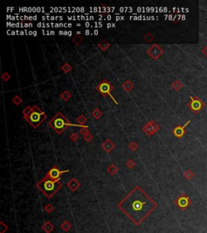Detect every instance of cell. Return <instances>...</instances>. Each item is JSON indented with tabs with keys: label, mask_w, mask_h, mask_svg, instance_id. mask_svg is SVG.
<instances>
[{
	"label": "cell",
	"mask_w": 207,
	"mask_h": 233,
	"mask_svg": "<svg viewBox=\"0 0 207 233\" xmlns=\"http://www.w3.org/2000/svg\"><path fill=\"white\" fill-rule=\"evenodd\" d=\"M79 135H78L77 133H72L71 135H70V140H72L73 142H76L78 139H79Z\"/></svg>",
	"instance_id": "cell-31"
},
{
	"label": "cell",
	"mask_w": 207,
	"mask_h": 233,
	"mask_svg": "<svg viewBox=\"0 0 207 233\" xmlns=\"http://www.w3.org/2000/svg\"><path fill=\"white\" fill-rule=\"evenodd\" d=\"M134 165H135V163H134V161L132 159H130V160H128L127 161V163H126V166H127V168H130V169H132V168H134Z\"/></svg>",
	"instance_id": "cell-30"
},
{
	"label": "cell",
	"mask_w": 207,
	"mask_h": 233,
	"mask_svg": "<svg viewBox=\"0 0 207 233\" xmlns=\"http://www.w3.org/2000/svg\"><path fill=\"white\" fill-rule=\"evenodd\" d=\"M172 87H173V88H175L176 90L178 91V90H180L181 87H182V84H181V83L180 82V81L176 80V81H175V82L173 83Z\"/></svg>",
	"instance_id": "cell-26"
},
{
	"label": "cell",
	"mask_w": 207,
	"mask_h": 233,
	"mask_svg": "<svg viewBox=\"0 0 207 233\" xmlns=\"http://www.w3.org/2000/svg\"><path fill=\"white\" fill-rule=\"evenodd\" d=\"M80 133H81L82 135H87V134H89V130H88V127L86 126V127H83L82 128V130H80Z\"/></svg>",
	"instance_id": "cell-33"
},
{
	"label": "cell",
	"mask_w": 207,
	"mask_h": 233,
	"mask_svg": "<svg viewBox=\"0 0 207 233\" xmlns=\"http://www.w3.org/2000/svg\"><path fill=\"white\" fill-rule=\"evenodd\" d=\"M163 53V50L158 45H156V44L151 45L150 47V49L147 50V53L153 59H154V60L158 59V57L162 55Z\"/></svg>",
	"instance_id": "cell-8"
},
{
	"label": "cell",
	"mask_w": 207,
	"mask_h": 233,
	"mask_svg": "<svg viewBox=\"0 0 207 233\" xmlns=\"http://www.w3.org/2000/svg\"><path fill=\"white\" fill-rule=\"evenodd\" d=\"M89 30H87V31H86V33H85V34L86 35H88V34H89Z\"/></svg>",
	"instance_id": "cell-36"
},
{
	"label": "cell",
	"mask_w": 207,
	"mask_h": 233,
	"mask_svg": "<svg viewBox=\"0 0 207 233\" xmlns=\"http://www.w3.org/2000/svg\"><path fill=\"white\" fill-rule=\"evenodd\" d=\"M23 115L24 119L26 120L29 123V125L34 129H37V127L40 126L47 118L45 112H43L37 105L26 107L25 110L23 111Z\"/></svg>",
	"instance_id": "cell-2"
},
{
	"label": "cell",
	"mask_w": 207,
	"mask_h": 233,
	"mask_svg": "<svg viewBox=\"0 0 207 233\" xmlns=\"http://www.w3.org/2000/svg\"><path fill=\"white\" fill-rule=\"evenodd\" d=\"M60 228H61L64 232H68L70 228H72V224L70 223L68 220H65L61 225H60Z\"/></svg>",
	"instance_id": "cell-16"
},
{
	"label": "cell",
	"mask_w": 207,
	"mask_h": 233,
	"mask_svg": "<svg viewBox=\"0 0 207 233\" xmlns=\"http://www.w3.org/2000/svg\"><path fill=\"white\" fill-rule=\"evenodd\" d=\"M144 39L146 40V41H147V42H150V41H153V39H154V37L152 36V34H150V33H146V35L144 36Z\"/></svg>",
	"instance_id": "cell-29"
},
{
	"label": "cell",
	"mask_w": 207,
	"mask_h": 233,
	"mask_svg": "<svg viewBox=\"0 0 207 233\" xmlns=\"http://www.w3.org/2000/svg\"><path fill=\"white\" fill-rule=\"evenodd\" d=\"M37 186L48 198H51L61 188L62 184L60 182V180H53L44 176L40 181L37 182Z\"/></svg>",
	"instance_id": "cell-3"
},
{
	"label": "cell",
	"mask_w": 207,
	"mask_h": 233,
	"mask_svg": "<svg viewBox=\"0 0 207 233\" xmlns=\"http://www.w3.org/2000/svg\"><path fill=\"white\" fill-rule=\"evenodd\" d=\"M71 96H72V95L70 94V92L69 91L66 90L61 94V98L63 100L67 101V100H69L70 98L71 97Z\"/></svg>",
	"instance_id": "cell-19"
},
{
	"label": "cell",
	"mask_w": 207,
	"mask_h": 233,
	"mask_svg": "<svg viewBox=\"0 0 207 233\" xmlns=\"http://www.w3.org/2000/svg\"><path fill=\"white\" fill-rule=\"evenodd\" d=\"M193 203L190 197L185 193H183L181 195L176 198L174 200V204L178 207L181 211H184L188 207H189Z\"/></svg>",
	"instance_id": "cell-6"
},
{
	"label": "cell",
	"mask_w": 207,
	"mask_h": 233,
	"mask_svg": "<svg viewBox=\"0 0 207 233\" xmlns=\"http://www.w3.org/2000/svg\"><path fill=\"white\" fill-rule=\"evenodd\" d=\"M12 102L16 105H19L21 102H22V100L19 96H15V97L12 99Z\"/></svg>",
	"instance_id": "cell-28"
},
{
	"label": "cell",
	"mask_w": 207,
	"mask_h": 233,
	"mask_svg": "<svg viewBox=\"0 0 207 233\" xmlns=\"http://www.w3.org/2000/svg\"><path fill=\"white\" fill-rule=\"evenodd\" d=\"M102 115V112L99 109H96L95 110L93 111V113H92V116H93L94 118L96 119H99L100 117H101Z\"/></svg>",
	"instance_id": "cell-23"
},
{
	"label": "cell",
	"mask_w": 207,
	"mask_h": 233,
	"mask_svg": "<svg viewBox=\"0 0 207 233\" xmlns=\"http://www.w3.org/2000/svg\"><path fill=\"white\" fill-rule=\"evenodd\" d=\"M1 233H4L8 229V226L7 225H5L4 223H3V222H1Z\"/></svg>",
	"instance_id": "cell-34"
},
{
	"label": "cell",
	"mask_w": 207,
	"mask_h": 233,
	"mask_svg": "<svg viewBox=\"0 0 207 233\" xmlns=\"http://www.w3.org/2000/svg\"><path fill=\"white\" fill-rule=\"evenodd\" d=\"M73 41L75 43V45H79L80 43H81L82 41H83V38H82L81 36H79V35H77L76 37H74L73 39Z\"/></svg>",
	"instance_id": "cell-27"
},
{
	"label": "cell",
	"mask_w": 207,
	"mask_h": 233,
	"mask_svg": "<svg viewBox=\"0 0 207 233\" xmlns=\"http://www.w3.org/2000/svg\"><path fill=\"white\" fill-rule=\"evenodd\" d=\"M87 118H86L85 116H83V115H80V116L76 119V122L79 123V125L82 128H83V127H86V126H84V124L87 122Z\"/></svg>",
	"instance_id": "cell-17"
},
{
	"label": "cell",
	"mask_w": 207,
	"mask_h": 233,
	"mask_svg": "<svg viewBox=\"0 0 207 233\" xmlns=\"http://www.w3.org/2000/svg\"><path fill=\"white\" fill-rule=\"evenodd\" d=\"M191 103H190V108L193 111H199L202 108V103L201 102V100L197 98H194L193 96H191Z\"/></svg>",
	"instance_id": "cell-11"
},
{
	"label": "cell",
	"mask_w": 207,
	"mask_h": 233,
	"mask_svg": "<svg viewBox=\"0 0 207 233\" xmlns=\"http://www.w3.org/2000/svg\"><path fill=\"white\" fill-rule=\"evenodd\" d=\"M48 126L52 128L53 131L58 135H61L63 131L67 129L68 126H80L79 124H72L61 113H57L53 119H51L48 123Z\"/></svg>",
	"instance_id": "cell-4"
},
{
	"label": "cell",
	"mask_w": 207,
	"mask_h": 233,
	"mask_svg": "<svg viewBox=\"0 0 207 233\" xmlns=\"http://www.w3.org/2000/svg\"><path fill=\"white\" fill-rule=\"evenodd\" d=\"M94 34H95V35H96V34H98L97 30H95V31H94Z\"/></svg>",
	"instance_id": "cell-37"
},
{
	"label": "cell",
	"mask_w": 207,
	"mask_h": 233,
	"mask_svg": "<svg viewBox=\"0 0 207 233\" xmlns=\"http://www.w3.org/2000/svg\"><path fill=\"white\" fill-rule=\"evenodd\" d=\"M71 69H72V66H71V65H70L69 63H65V64H63L62 66H61L62 71L65 72V73H68V72H70V71L71 70Z\"/></svg>",
	"instance_id": "cell-22"
},
{
	"label": "cell",
	"mask_w": 207,
	"mask_h": 233,
	"mask_svg": "<svg viewBox=\"0 0 207 233\" xmlns=\"http://www.w3.org/2000/svg\"><path fill=\"white\" fill-rule=\"evenodd\" d=\"M53 210H54V207H53V206L50 204V203H48V204L45 206V212L48 213V214H50V213L53 212Z\"/></svg>",
	"instance_id": "cell-24"
},
{
	"label": "cell",
	"mask_w": 207,
	"mask_h": 233,
	"mask_svg": "<svg viewBox=\"0 0 207 233\" xmlns=\"http://www.w3.org/2000/svg\"><path fill=\"white\" fill-rule=\"evenodd\" d=\"M133 87H134V84H133V83L131 82L130 80H129V79L126 80V82L122 84V88L126 91V92H130V91H131L133 89Z\"/></svg>",
	"instance_id": "cell-15"
},
{
	"label": "cell",
	"mask_w": 207,
	"mask_h": 233,
	"mask_svg": "<svg viewBox=\"0 0 207 233\" xmlns=\"http://www.w3.org/2000/svg\"><path fill=\"white\" fill-rule=\"evenodd\" d=\"M69 170H65V171H61L59 168H57V166L54 165L53 166L52 168L49 169V171L47 172L46 175L45 176H46L47 178H49L50 180H60V177L62 174H64L66 172H68Z\"/></svg>",
	"instance_id": "cell-7"
},
{
	"label": "cell",
	"mask_w": 207,
	"mask_h": 233,
	"mask_svg": "<svg viewBox=\"0 0 207 233\" xmlns=\"http://www.w3.org/2000/svg\"><path fill=\"white\" fill-rule=\"evenodd\" d=\"M190 123V120L189 121H188L184 126H177L175 128L174 130H173V135H175V137H176V138H182L183 136H184V135L185 134V127L189 125Z\"/></svg>",
	"instance_id": "cell-10"
},
{
	"label": "cell",
	"mask_w": 207,
	"mask_h": 233,
	"mask_svg": "<svg viewBox=\"0 0 207 233\" xmlns=\"http://www.w3.org/2000/svg\"><path fill=\"white\" fill-rule=\"evenodd\" d=\"M158 129L159 128H158V125L151 121V122H149L146 123V125L143 126L142 131L145 132L146 135H153L158 131Z\"/></svg>",
	"instance_id": "cell-9"
},
{
	"label": "cell",
	"mask_w": 207,
	"mask_h": 233,
	"mask_svg": "<svg viewBox=\"0 0 207 233\" xmlns=\"http://www.w3.org/2000/svg\"><path fill=\"white\" fill-rule=\"evenodd\" d=\"M92 139H93V137H92V135H91V134H87V135H83V139L85 140L86 142H87V143H89V142H91L92 140Z\"/></svg>",
	"instance_id": "cell-32"
},
{
	"label": "cell",
	"mask_w": 207,
	"mask_h": 233,
	"mask_svg": "<svg viewBox=\"0 0 207 233\" xmlns=\"http://www.w3.org/2000/svg\"><path fill=\"white\" fill-rule=\"evenodd\" d=\"M96 89H97L98 92H99L102 96H104V97H106L107 96H109L110 98L113 100L114 103H115L116 105H118V100L114 98L113 96L112 93H111L114 89L113 86L108 80H106V79L102 80L101 82L98 84V86L96 87Z\"/></svg>",
	"instance_id": "cell-5"
},
{
	"label": "cell",
	"mask_w": 207,
	"mask_h": 233,
	"mask_svg": "<svg viewBox=\"0 0 207 233\" xmlns=\"http://www.w3.org/2000/svg\"><path fill=\"white\" fill-rule=\"evenodd\" d=\"M107 171H108V172L109 173L111 176H114L118 172V168L114 164H111L109 167L108 168Z\"/></svg>",
	"instance_id": "cell-18"
},
{
	"label": "cell",
	"mask_w": 207,
	"mask_h": 233,
	"mask_svg": "<svg viewBox=\"0 0 207 233\" xmlns=\"http://www.w3.org/2000/svg\"><path fill=\"white\" fill-rule=\"evenodd\" d=\"M67 186H68V188L70 189V191L75 192L80 187V183L75 178H71L67 182Z\"/></svg>",
	"instance_id": "cell-12"
},
{
	"label": "cell",
	"mask_w": 207,
	"mask_h": 233,
	"mask_svg": "<svg viewBox=\"0 0 207 233\" xmlns=\"http://www.w3.org/2000/svg\"><path fill=\"white\" fill-rule=\"evenodd\" d=\"M41 228L45 233H51L54 230V225L49 220H47L41 227Z\"/></svg>",
	"instance_id": "cell-14"
},
{
	"label": "cell",
	"mask_w": 207,
	"mask_h": 233,
	"mask_svg": "<svg viewBox=\"0 0 207 233\" xmlns=\"http://www.w3.org/2000/svg\"><path fill=\"white\" fill-rule=\"evenodd\" d=\"M193 176H194V174H193V171H191L190 169L186 170V171L184 172V176L186 178L187 180H190V179H192V178L193 177Z\"/></svg>",
	"instance_id": "cell-20"
},
{
	"label": "cell",
	"mask_w": 207,
	"mask_h": 233,
	"mask_svg": "<svg viewBox=\"0 0 207 233\" xmlns=\"http://www.w3.org/2000/svg\"><path fill=\"white\" fill-rule=\"evenodd\" d=\"M102 148L105 150V151L107 152V153H110L111 151H113L114 149V147H115V145H114V143L110 140L109 139H106L105 142L102 144Z\"/></svg>",
	"instance_id": "cell-13"
},
{
	"label": "cell",
	"mask_w": 207,
	"mask_h": 233,
	"mask_svg": "<svg viewBox=\"0 0 207 233\" xmlns=\"http://www.w3.org/2000/svg\"><path fill=\"white\" fill-rule=\"evenodd\" d=\"M2 78H3V81H8L9 79H10V75H9L8 73L5 72V73H3V74L2 75Z\"/></svg>",
	"instance_id": "cell-35"
},
{
	"label": "cell",
	"mask_w": 207,
	"mask_h": 233,
	"mask_svg": "<svg viewBox=\"0 0 207 233\" xmlns=\"http://www.w3.org/2000/svg\"><path fill=\"white\" fill-rule=\"evenodd\" d=\"M129 148H130V150H131L132 151H137L138 148V144L135 143V142H131V143L129 144Z\"/></svg>",
	"instance_id": "cell-25"
},
{
	"label": "cell",
	"mask_w": 207,
	"mask_h": 233,
	"mask_svg": "<svg viewBox=\"0 0 207 233\" xmlns=\"http://www.w3.org/2000/svg\"><path fill=\"white\" fill-rule=\"evenodd\" d=\"M98 46H99V48H100L102 50H106V49L109 47L110 45L109 43H108L106 41H102L98 45Z\"/></svg>",
	"instance_id": "cell-21"
},
{
	"label": "cell",
	"mask_w": 207,
	"mask_h": 233,
	"mask_svg": "<svg viewBox=\"0 0 207 233\" xmlns=\"http://www.w3.org/2000/svg\"><path fill=\"white\" fill-rule=\"evenodd\" d=\"M157 206V202L140 186H135L118 204V208L137 226L142 224Z\"/></svg>",
	"instance_id": "cell-1"
}]
</instances>
